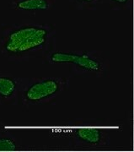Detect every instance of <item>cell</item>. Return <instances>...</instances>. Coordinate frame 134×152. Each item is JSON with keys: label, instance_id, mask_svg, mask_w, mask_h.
I'll return each instance as SVG.
<instances>
[{"label": "cell", "instance_id": "cell-8", "mask_svg": "<svg viewBox=\"0 0 134 152\" xmlns=\"http://www.w3.org/2000/svg\"><path fill=\"white\" fill-rule=\"evenodd\" d=\"M72 1L74 2L77 5L80 7H87V8L95 6L101 2V0H72Z\"/></svg>", "mask_w": 134, "mask_h": 152}, {"label": "cell", "instance_id": "cell-6", "mask_svg": "<svg viewBox=\"0 0 134 152\" xmlns=\"http://www.w3.org/2000/svg\"><path fill=\"white\" fill-rule=\"evenodd\" d=\"M78 141L90 145H101L106 143V134L98 129L81 128L76 129L74 133Z\"/></svg>", "mask_w": 134, "mask_h": 152}, {"label": "cell", "instance_id": "cell-9", "mask_svg": "<svg viewBox=\"0 0 134 152\" xmlns=\"http://www.w3.org/2000/svg\"><path fill=\"white\" fill-rule=\"evenodd\" d=\"M110 1L114 3V4H118V5L123 6L127 4L130 0H110Z\"/></svg>", "mask_w": 134, "mask_h": 152}, {"label": "cell", "instance_id": "cell-4", "mask_svg": "<svg viewBox=\"0 0 134 152\" xmlns=\"http://www.w3.org/2000/svg\"><path fill=\"white\" fill-rule=\"evenodd\" d=\"M25 82L23 79L9 74L0 73V104H6L15 101L20 96Z\"/></svg>", "mask_w": 134, "mask_h": 152}, {"label": "cell", "instance_id": "cell-7", "mask_svg": "<svg viewBox=\"0 0 134 152\" xmlns=\"http://www.w3.org/2000/svg\"><path fill=\"white\" fill-rule=\"evenodd\" d=\"M20 149L19 142L13 136L0 134V151H15Z\"/></svg>", "mask_w": 134, "mask_h": 152}, {"label": "cell", "instance_id": "cell-3", "mask_svg": "<svg viewBox=\"0 0 134 152\" xmlns=\"http://www.w3.org/2000/svg\"><path fill=\"white\" fill-rule=\"evenodd\" d=\"M49 61L52 64H70L90 74L101 73L104 69V64L100 58L95 54L86 52L57 51L51 53Z\"/></svg>", "mask_w": 134, "mask_h": 152}, {"label": "cell", "instance_id": "cell-2", "mask_svg": "<svg viewBox=\"0 0 134 152\" xmlns=\"http://www.w3.org/2000/svg\"><path fill=\"white\" fill-rule=\"evenodd\" d=\"M64 88L65 81L62 79H36L25 83L19 96L24 105H39L53 99Z\"/></svg>", "mask_w": 134, "mask_h": 152}, {"label": "cell", "instance_id": "cell-5", "mask_svg": "<svg viewBox=\"0 0 134 152\" xmlns=\"http://www.w3.org/2000/svg\"><path fill=\"white\" fill-rule=\"evenodd\" d=\"M11 9L20 12L34 14L49 10L52 6V0H10Z\"/></svg>", "mask_w": 134, "mask_h": 152}, {"label": "cell", "instance_id": "cell-1", "mask_svg": "<svg viewBox=\"0 0 134 152\" xmlns=\"http://www.w3.org/2000/svg\"><path fill=\"white\" fill-rule=\"evenodd\" d=\"M53 35V27L49 25H13L3 33L0 48L7 57L25 58L45 48Z\"/></svg>", "mask_w": 134, "mask_h": 152}]
</instances>
